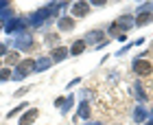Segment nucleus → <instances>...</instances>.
<instances>
[{"label":"nucleus","instance_id":"f257e3e1","mask_svg":"<svg viewBox=\"0 0 153 125\" xmlns=\"http://www.w3.org/2000/svg\"><path fill=\"white\" fill-rule=\"evenodd\" d=\"M9 44L16 48V51H31L35 46V37L31 35L29 31H22L18 35H13V40H9Z\"/></svg>","mask_w":153,"mask_h":125},{"label":"nucleus","instance_id":"f03ea898","mask_svg":"<svg viewBox=\"0 0 153 125\" xmlns=\"http://www.w3.org/2000/svg\"><path fill=\"white\" fill-rule=\"evenodd\" d=\"M35 73V59H31V57H24L20 64L16 66V70H13V81H22L24 77H29V75Z\"/></svg>","mask_w":153,"mask_h":125},{"label":"nucleus","instance_id":"7ed1b4c3","mask_svg":"<svg viewBox=\"0 0 153 125\" xmlns=\"http://www.w3.org/2000/svg\"><path fill=\"white\" fill-rule=\"evenodd\" d=\"M131 26H136V18L129 16V13H125V16H120L112 26H109V35H116V33L125 35V31H129Z\"/></svg>","mask_w":153,"mask_h":125},{"label":"nucleus","instance_id":"20e7f679","mask_svg":"<svg viewBox=\"0 0 153 125\" xmlns=\"http://www.w3.org/2000/svg\"><path fill=\"white\" fill-rule=\"evenodd\" d=\"M48 18H53L51 11H48V7H42V9H35L29 18H26V22H29L33 29H42V24H44Z\"/></svg>","mask_w":153,"mask_h":125},{"label":"nucleus","instance_id":"39448f33","mask_svg":"<svg viewBox=\"0 0 153 125\" xmlns=\"http://www.w3.org/2000/svg\"><path fill=\"white\" fill-rule=\"evenodd\" d=\"M131 70H134L138 77H149V75L153 73V66H151V61H149V59H144V57H136V59H134V64H131Z\"/></svg>","mask_w":153,"mask_h":125},{"label":"nucleus","instance_id":"423d86ee","mask_svg":"<svg viewBox=\"0 0 153 125\" xmlns=\"http://www.w3.org/2000/svg\"><path fill=\"white\" fill-rule=\"evenodd\" d=\"M26 24H29V22H26V18H13L7 24H2V29H4L7 35H18V33H22L26 29Z\"/></svg>","mask_w":153,"mask_h":125},{"label":"nucleus","instance_id":"0eeeda50","mask_svg":"<svg viewBox=\"0 0 153 125\" xmlns=\"http://www.w3.org/2000/svg\"><path fill=\"white\" fill-rule=\"evenodd\" d=\"M83 42H85V46H101L103 42H105V33L103 31H90L85 33V37H83Z\"/></svg>","mask_w":153,"mask_h":125},{"label":"nucleus","instance_id":"6e6552de","mask_svg":"<svg viewBox=\"0 0 153 125\" xmlns=\"http://www.w3.org/2000/svg\"><path fill=\"white\" fill-rule=\"evenodd\" d=\"M90 9H92V4H90V2L79 0V2L72 4V16H74V18H85L88 13H90Z\"/></svg>","mask_w":153,"mask_h":125},{"label":"nucleus","instance_id":"1a4fd4ad","mask_svg":"<svg viewBox=\"0 0 153 125\" xmlns=\"http://www.w3.org/2000/svg\"><path fill=\"white\" fill-rule=\"evenodd\" d=\"M39 116V110H35V108H29L26 112L20 116V125H31V123H35V119Z\"/></svg>","mask_w":153,"mask_h":125},{"label":"nucleus","instance_id":"9d476101","mask_svg":"<svg viewBox=\"0 0 153 125\" xmlns=\"http://www.w3.org/2000/svg\"><path fill=\"white\" fill-rule=\"evenodd\" d=\"M68 55H70V51H68L66 46H57V48H53V53H51V59L53 61H64Z\"/></svg>","mask_w":153,"mask_h":125},{"label":"nucleus","instance_id":"9b49d317","mask_svg":"<svg viewBox=\"0 0 153 125\" xmlns=\"http://www.w3.org/2000/svg\"><path fill=\"white\" fill-rule=\"evenodd\" d=\"M151 22H153V11L138 13V16H136V26H149Z\"/></svg>","mask_w":153,"mask_h":125},{"label":"nucleus","instance_id":"f8f14e48","mask_svg":"<svg viewBox=\"0 0 153 125\" xmlns=\"http://www.w3.org/2000/svg\"><path fill=\"white\" fill-rule=\"evenodd\" d=\"M53 66V59L51 57H37L35 59V73H44Z\"/></svg>","mask_w":153,"mask_h":125},{"label":"nucleus","instance_id":"ddd939ff","mask_svg":"<svg viewBox=\"0 0 153 125\" xmlns=\"http://www.w3.org/2000/svg\"><path fill=\"white\" fill-rule=\"evenodd\" d=\"M147 119H149V110L144 108V106H138V108L134 110V121H136V123H144Z\"/></svg>","mask_w":153,"mask_h":125},{"label":"nucleus","instance_id":"4468645a","mask_svg":"<svg viewBox=\"0 0 153 125\" xmlns=\"http://www.w3.org/2000/svg\"><path fill=\"white\" fill-rule=\"evenodd\" d=\"M90 114H92V110H90V103H88V101H81V103H79V110H76V116L88 121Z\"/></svg>","mask_w":153,"mask_h":125},{"label":"nucleus","instance_id":"2eb2a0df","mask_svg":"<svg viewBox=\"0 0 153 125\" xmlns=\"http://www.w3.org/2000/svg\"><path fill=\"white\" fill-rule=\"evenodd\" d=\"M4 61H7V68H9V66H18L22 59H20V53L18 51H9L4 55Z\"/></svg>","mask_w":153,"mask_h":125},{"label":"nucleus","instance_id":"dca6fc26","mask_svg":"<svg viewBox=\"0 0 153 125\" xmlns=\"http://www.w3.org/2000/svg\"><path fill=\"white\" fill-rule=\"evenodd\" d=\"M68 51H70V55H74V57H76V55H81L83 51H85V42H83V37L81 40H74L72 46L68 48Z\"/></svg>","mask_w":153,"mask_h":125},{"label":"nucleus","instance_id":"f3484780","mask_svg":"<svg viewBox=\"0 0 153 125\" xmlns=\"http://www.w3.org/2000/svg\"><path fill=\"white\" fill-rule=\"evenodd\" d=\"M57 29L59 31H72L74 29V20L72 18H59V22H57Z\"/></svg>","mask_w":153,"mask_h":125},{"label":"nucleus","instance_id":"a211bd4d","mask_svg":"<svg viewBox=\"0 0 153 125\" xmlns=\"http://www.w3.org/2000/svg\"><path fill=\"white\" fill-rule=\"evenodd\" d=\"M134 90H136V99L140 101V103L147 101V92H144V88H142V83H140V81H136V83H134Z\"/></svg>","mask_w":153,"mask_h":125},{"label":"nucleus","instance_id":"6ab92c4d","mask_svg":"<svg viewBox=\"0 0 153 125\" xmlns=\"http://www.w3.org/2000/svg\"><path fill=\"white\" fill-rule=\"evenodd\" d=\"M26 110H29V103H26V101H24V103H20V106H18V108H13V110H11V112H7V119H13V116H16V114H20V112H22V114H24V112H26Z\"/></svg>","mask_w":153,"mask_h":125},{"label":"nucleus","instance_id":"aec40b11","mask_svg":"<svg viewBox=\"0 0 153 125\" xmlns=\"http://www.w3.org/2000/svg\"><path fill=\"white\" fill-rule=\"evenodd\" d=\"M64 7H68V2H48V11H51V16H57Z\"/></svg>","mask_w":153,"mask_h":125},{"label":"nucleus","instance_id":"412c9836","mask_svg":"<svg viewBox=\"0 0 153 125\" xmlns=\"http://www.w3.org/2000/svg\"><path fill=\"white\" fill-rule=\"evenodd\" d=\"M16 18V13H13V9H4V11H0V22L2 24H7L9 20H13Z\"/></svg>","mask_w":153,"mask_h":125},{"label":"nucleus","instance_id":"4be33fe9","mask_svg":"<svg viewBox=\"0 0 153 125\" xmlns=\"http://www.w3.org/2000/svg\"><path fill=\"white\" fill-rule=\"evenodd\" d=\"M72 106H74V97H72V94H68V97H66V101H64V106H61V112L68 114V112L72 110Z\"/></svg>","mask_w":153,"mask_h":125},{"label":"nucleus","instance_id":"5701e85b","mask_svg":"<svg viewBox=\"0 0 153 125\" xmlns=\"http://www.w3.org/2000/svg\"><path fill=\"white\" fill-rule=\"evenodd\" d=\"M13 77V73L9 70V68H0V83H4V81H9Z\"/></svg>","mask_w":153,"mask_h":125},{"label":"nucleus","instance_id":"b1692460","mask_svg":"<svg viewBox=\"0 0 153 125\" xmlns=\"http://www.w3.org/2000/svg\"><path fill=\"white\" fill-rule=\"evenodd\" d=\"M57 40H59V35H57V33H48V35H46V44H51V46H55V48H57Z\"/></svg>","mask_w":153,"mask_h":125},{"label":"nucleus","instance_id":"393cba45","mask_svg":"<svg viewBox=\"0 0 153 125\" xmlns=\"http://www.w3.org/2000/svg\"><path fill=\"white\" fill-rule=\"evenodd\" d=\"M90 4H94V7H105V4H107V0H92Z\"/></svg>","mask_w":153,"mask_h":125},{"label":"nucleus","instance_id":"a878e982","mask_svg":"<svg viewBox=\"0 0 153 125\" xmlns=\"http://www.w3.org/2000/svg\"><path fill=\"white\" fill-rule=\"evenodd\" d=\"M26 90H29V88H20V90H16V92H13V94H16V97H24V92H26Z\"/></svg>","mask_w":153,"mask_h":125},{"label":"nucleus","instance_id":"bb28decb","mask_svg":"<svg viewBox=\"0 0 153 125\" xmlns=\"http://www.w3.org/2000/svg\"><path fill=\"white\" fill-rule=\"evenodd\" d=\"M9 4H11V2H7V0H0V11H4V9H9Z\"/></svg>","mask_w":153,"mask_h":125},{"label":"nucleus","instance_id":"cd10ccee","mask_svg":"<svg viewBox=\"0 0 153 125\" xmlns=\"http://www.w3.org/2000/svg\"><path fill=\"white\" fill-rule=\"evenodd\" d=\"M64 101H66V99H61V97H57V99H55V108H61V106H64Z\"/></svg>","mask_w":153,"mask_h":125},{"label":"nucleus","instance_id":"c85d7f7f","mask_svg":"<svg viewBox=\"0 0 153 125\" xmlns=\"http://www.w3.org/2000/svg\"><path fill=\"white\" fill-rule=\"evenodd\" d=\"M7 53H9V51H7V44H0V57H4Z\"/></svg>","mask_w":153,"mask_h":125},{"label":"nucleus","instance_id":"c756f323","mask_svg":"<svg viewBox=\"0 0 153 125\" xmlns=\"http://www.w3.org/2000/svg\"><path fill=\"white\" fill-rule=\"evenodd\" d=\"M88 97H90V90H81V101H85Z\"/></svg>","mask_w":153,"mask_h":125},{"label":"nucleus","instance_id":"7c9ffc66","mask_svg":"<svg viewBox=\"0 0 153 125\" xmlns=\"http://www.w3.org/2000/svg\"><path fill=\"white\" fill-rule=\"evenodd\" d=\"M144 125H153V110H149V119H147Z\"/></svg>","mask_w":153,"mask_h":125},{"label":"nucleus","instance_id":"2f4dec72","mask_svg":"<svg viewBox=\"0 0 153 125\" xmlns=\"http://www.w3.org/2000/svg\"><path fill=\"white\" fill-rule=\"evenodd\" d=\"M79 81H81V79H79V77H76V79H72V81H70V83H68V88H72V86H76V83H79Z\"/></svg>","mask_w":153,"mask_h":125},{"label":"nucleus","instance_id":"473e14b6","mask_svg":"<svg viewBox=\"0 0 153 125\" xmlns=\"http://www.w3.org/2000/svg\"><path fill=\"white\" fill-rule=\"evenodd\" d=\"M85 125H103V123H99V121H94V123H85Z\"/></svg>","mask_w":153,"mask_h":125},{"label":"nucleus","instance_id":"72a5a7b5","mask_svg":"<svg viewBox=\"0 0 153 125\" xmlns=\"http://www.w3.org/2000/svg\"><path fill=\"white\" fill-rule=\"evenodd\" d=\"M151 11H153V7H151Z\"/></svg>","mask_w":153,"mask_h":125}]
</instances>
